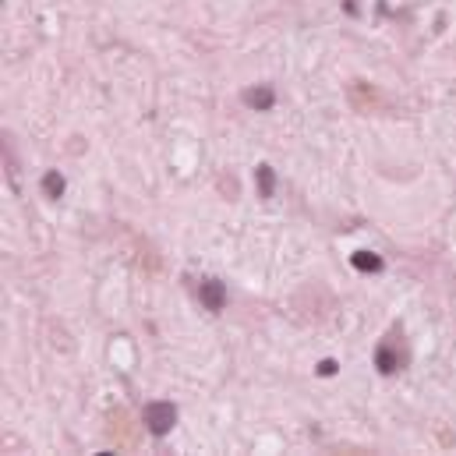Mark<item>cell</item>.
<instances>
[{
  "instance_id": "obj_1",
  "label": "cell",
  "mask_w": 456,
  "mask_h": 456,
  "mask_svg": "<svg viewBox=\"0 0 456 456\" xmlns=\"http://www.w3.org/2000/svg\"><path fill=\"white\" fill-rule=\"evenodd\" d=\"M174 425H177V407H174L170 400H152V403H145V428H149L156 439L170 435Z\"/></svg>"
},
{
  "instance_id": "obj_2",
  "label": "cell",
  "mask_w": 456,
  "mask_h": 456,
  "mask_svg": "<svg viewBox=\"0 0 456 456\" xmlns=\"http://www.w3.org/2000/svg\"><path fill=\"white\" fill-rule=\"evenodd\" d=\"M198 301H202L205 311H223L230 297H227V286L219 279H202L198 283Z\"/></svg>"
},
{
  "instance_id": "obj_3",
  "label": "cell",
  "mask_w": 456,
  "mask_h": 456,
  "mask_svg": "<svg viewBox=\"0 0 456 456\" xmlns=\"http://www.w3.org/2000/svg\"><path fill=\"white\" fill-rule=\"evenodd\" d=\"M244 106H252V110H273L276 106V89L273 86H252V89H244Z\"/></svg>"
},
{
  "instance_id": "obj_4",
  "label": "cell",
  "mask_w": 456,
  "mask_h": 456,
  "mask_svg": "<svg viewBox=\"0 0 456 456\" xmlns=\"http://www.w3.org/2000/svg\"><path fill=\"white\" fill-rule=\"evenodd\" d=\"M403 365V358H400V351L393 347V343H382L378 351H375V368L382 371V375H393V371H400Z\"/></svg>"
},
{
  "instance_id": "obj_5",
  "label": "cell",
  "mask_w": 456,
  "mask_h": 456,
  "mask_svg": "<svg viewBox=\"0 0 456 456\" xmlns=\"http://www.w3.org/2000/svg\"><path fill=\"white\" fill-rule=\"evenodd\" d=\"M255 187H259V198H273L276 195V170L273 167L262 163V167L255 170Z\"/></svg>"
},
{
  "instance_id": "obj_6",
  "label": "cell",
  "mask_w": 456,
  "mask_h": 456,
  "mask_svg": "<svg viewBox=\"0 0 456 456\" xmlns=\"http://www.w3.org/2000/svg\"><path fill=\"white\" fill-rule=\"evenodd\" d=\"M351 266H354L358 273H378V269H382V259H378L375 252H354V255H351Z\"/></svg>"
},
{
  "instance_id": "obj_7",
  "label": "cell",
  "mask_w": 456,
  "mask_h": 456,
  "mask_svg": "<svg viewBox=\"0 0 456 456\" xmlns=\"http://www.w3.org/2000/svg\"><path fill=\"white\" fill-rule=\"evenodd\" d=\"M43 195H46V198H61V195H64V177H61L57 170H46V174H43Z\"/></svg>"
},
{
  "instance_id": "obj_8",
  "label": "cell",
  "mask_w": 456,
  "mask_h": 456,
  "mask_svg": "<svg viewBox=\"0 0 456 456\" xmlns=\"http://www.w3.org/2000/svg\"><path fill=\"white\" fill-rule=\"evenodd\" d=\"M318 375H326V378H329V375H336V361H333V358H326V361L318 365Z\"/></svg>"
}]
</instances>
